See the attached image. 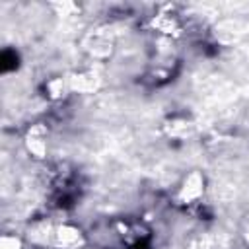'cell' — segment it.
<instances>
[{"mask_svg": "<svg viewBox=\"0 0 249 249\" xmlns=\"http://www.w3.org/2000/svg\"><path fill=\"white\" fill-rule=\"evenodd\" d=\"M45 136H47V128L43 124L31 126V130H29V134L25 138V146L31 152V156L43 158L47 154V140H45Z\"/></svg>", "mask_w": 249, "mask_h": 249, "instance_id": "6da1fadb", "label": "cell"}, {"mask_svg": "<svg viewBox=\"0 0 249 249\" xmlns=\"http://www.w3.org/2000/svg\"><path fill=\"white\" fill-rule=\"evenodd\" d=\"M54 237H56V243H58L60 247H66V249L78 247V245L82 243L80 231H78L76 228H72V226H60V228L56 230Z\"/></svg>", "mask_w": 249, "mask_h": 249, "instance_id": "7a4b0ae2", "label": "cell"}, {"mask_svg": "<svg viewBox=\"0 0 249 249\" xmlns=\"http://www.w3.org/2000/svg\"><path fill=\"white\" fill-rule=\"evenodd\" d=\"M200 193H202V175L195 171V173H191V175L185 179L181 196H183L185 200H193V198L200 196Z\"/></svg>", "mask_w": 249, "mask_h": 249, "instance_id": "3957f363", "label": "cell"}, {"mask_svg": "<svg viewBox=\"0 0 249 249\" xmlns=\"http://www.w3.org/2000/svg\"><path fill=\"white\" fill-rule=\"evenodd\" d=\"M93 86H95V82L89 76H76L70 80V88L78 89V91H89V89H93Z\"/></svg>", "mask_w": 249, "mask_h": 249, "instance_id": "277c9868", "label": "cell"}, {"mask_svg": "<svg viewBox=\"0 0 249 249\" xmlns=\"http://www.w3.org/2000/svg\"><path fill=\"white\" fill-rule=\"evenodd\" d=\"M0 249H21V241L16 235H2L0 237Z\"/></svg>", "mask_w": 249, "mask_h": 249, "instance_id": "5b68a950", "label": "cell"}, {"mask_svg": "<svg viewBox=\"0 0 249 249\" xmlns=\"http://www.w3.org/2000/svg\"><path fill=\"white\" fill-rule=\"evenodd\" d=\"M66 89V82H62L60 78L58 80H53L51 84H49V91L54 95V97H58V95H64L62 91Z\"/></svg>", "mask_w": 249, "mask_h": 249, "instance_id": "8992f818", "label": "cell"}]
</instances>
